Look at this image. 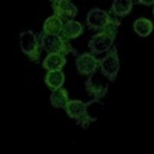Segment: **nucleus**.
Returning <instances> with one entry per match:
<instances>
[{
	"instance_id": "nucleus-1",
	"label": "nucleus",
	"mask_w": 154,
	"mask_h": 154,
	"mask_svg": "<svg viewBox=\"0 0 154 154\" xmlns=\"http://www.w3.org/2000/svg\"><path fill=\"white\" fill-rule=\"evenodd\" d=\"M119 26H120V20L117 17H112L103 29L97 31L91 37V40L88 43L89 53H93L94 56L109 53L114 48V40H116V35H117Z\"/></svg>"
},
{
	"instance_id": "nucleus-2",
	"label": "nucleus",
	"mask_w": 154,
	"mask_h": 154,
	"mask_svg": "<svg viewBox=\"0 0 154 154\" xmlns=\"http://www.w3.org/2000/svg\"><path fill=\"white\" fill-rule=\"evenodd\" d=\"M40 43H42V49L45 51V53H48V54L59 53V54L68 56L69 53H72V54L75 53L74 48L69 45V42L62 34H45L42 31Z\"/></svg>"
},
{
	"instance_id": "nucleus-3",
	"label": "nucleus",
	"mask_w": 154,
	"mask_h": 154,
	"mask_svg": "<svg viewBox=\"0 0 154 154\" xmlns=\"http://www.w3.org/2000/svg\"><path fill=\"white\" fill-rule=\"evenodd\" d=\"M19 43L23 54H26L32 62H40V54H42V43H40V35H37L34 31L26 29L22 31L19 35Z\"/></svg>"
},
{
	"instance_id": "nucleus-4",
	"label": "nucleus",
	"mask_w": 154,
	"mask_h": 154,
	"mask_svg": "<svg viewBox=\"0 0 154 154\" xmlns=\"http://www.w3.org/2000/svg\"><path fill=\"white\" fill-rule=\"evenodd\" d=\"M100 71L103 74V77H106L109 82H114L117 79V74L120 71V62H119V54L116 48H112L109 53H106L105 57L100 60Z\"/></svg>"
},
{
	"instance_id": "nucleus-5",
	"label": "nucleus",
	"mask_w": 154,
	"mask_h": 154,
	"mask_svg": "<svg viewBox=\"0 0 154 154\" xmlns=\"http://www.w3.org/2000/svg\"><path fill=\"white\" fill-rule=\"evenodd\" d=\"M111 19H112V16L109 14V12H106L105 9L93 8L86 14V25L91 31H102L109 23Z\"/></svg>"
},
{
	"instance_id": "nucleus-6",
	"label": "nucleus",
	"mask_w": 154,
	"mask_h": 154,
	"mask_svg": "<svg viewBox=\"0 0 154 154\" xmlns=\"http://www.w3.org/2000/svg\"><path fill=\"white\" fill-rule=\"evenodd\" d=\"M75 68H77V71H79L80 74L88 77V75L97 72V69L100 68V60L93 53H85V54L77 56V59H75Z\"/></svg>"
},
{
	"instance_id": "nucleus-7",
	"label": "nucleus",
	"mask_w": 154,
	"mask_h": 154,
	"mask_svg": "<svg viewBox=\"0 0 154 154\" xmlns=\"http://www.w3.org/2000/svg\"><path fill=\"white\" fill-rule=\"evenodd\" d=\"M65 111L68 117L75 120L82 128H88V120H86V103L80 100H69L68 105L65 106Z\"/></svg>"
},
{
	"instance_id": "nucleus-8",
	"label": "nucleus",
	"mask_w": 154,
	"mask_h": 154,
	"mask_svg": "<svg viewBox=\"0 0 154 154\" xmlns=\"http://www.w3.org/2000/svg\"><path fill=\"white\" fill-rule=\"evenodd\" d=\"M53 11L57 17H60L63 22L66 20H72L77 16V6L71 2V0H65V2H60V3H54L53 5Z\"/></svg>"
},
{
	"instance_id": "nucleus-9",
	"label": "nucleus",
	"mask_w": 154,
	"mask_h": 154,
	"mask_svg": "<svg viewBox=\"0 0 154 154\" xmlns=\"http://www.w3.org/2000/svg\"><path fill=\"white\" fill-rule=\"evenodd\" d=\"M85 86H86V91L91 94L94 99H103L106 96V93H108V86L96 79V72L86 77Z\"/></svg>"
},
{
	"instance_id": "nucleus-10",
	"label": "nucleus",
	"mask_w": 154,
	"mask_h": 154,
	"mask_svg": "<svg viewBox=\"0 0 154 154\" xmlns=\"http://www.w3.org/2000/svg\"><path fill=\"white\" fill-rule=\"evenodd\" d=\"M66 65V56L59 53H51L43 60V68L46 71H60Z\"/></svg>"
},
{
	"instance_id": "nucleus-11",
	"label": "nucleus",
	"mask_w": 154,
	"mask_h": 154,
	"mask_svg": "<svg viewBox=\"0 0 154 154\" xmlns=\"http://www.w3.org/2000/svg\"><path fill=\"white\" fill-rule=\"evenodd\" d=\"M134 2L136 0H114L112 5H111V14L112 17H117V19H122L125 16H128L131 12L133 6H134Z\"/></svg>"
},
{
	"instance_id": "nucleus-12",
	"label": "nucleus",
	"mask_w": 154,
	"mask_h": 154,
	"mask_svg": "<svg viewBox=\"0 0 154 154\" xmlns=\"http://www.w3.org/2000/svg\"><path fill=\"white\" fill-rule=\"evenodd\" d=\"M85 31V26L80 23V22H75L74 19L72 20H66L65 22V26H63V31H62V35L66 38V40H72V38H77L80 37Z\"/></svg>"
},
{
	"instance_id": "nucleus-13",
	"label": "nucleus",
	"mask_w": 154,
	"mask_h": 154,
	"mask_svg": "<svg viewBox=\"0 0 154 154\" xmlns=\"http://www.w3.org/2000/svg\"><path fill=\"white\" fill-rule=\"evenodd\" d=\"M63 26H65V22L54 14V16H51V17H48L45 20V23H43V32L45 34H62Z\"/></svg>"
},
{
	"instance_id": "nucleus-14",
	"label": "nucleus",
	"mask_w": 154,
	"mask_h": 154,
	"mask_svg": "<svg viewBox=\"0 0 154 154\" xmlns=\"http://www.w3.org/2000/svg\"><path fill=\"white\" fill-rule=\"evenodd\" d=\"M105 106H103V103L100 102V99H91L86 103V120H88V125H91L93 122H96L97 120V117H99V114H100V111L103 109Z\"/></svg>"
},
{
	"instance_id": "nucleus-15",
	"label": "nucleus",
	"mask_w": 154,
	"mask_h": 154,
	"mask_svg": "<svg viewBox=\"0 0 154 154\" xmlns=\"http://www.w3.org/2000/svg\"><path fill=\"white\" fill-rule=\"evenodd\" d=\"M65 83V74L60 71H48V74L45 75V85L51 89V91H54V89L63 86Z\"/></svg>"
},
{
	"instance_id": "nucleus-16",
	"label": "nucleus",
	"mask_w": 154,
	"mask_h": 154,
	"mask_svg": "<svg viewBox=\"0 0 154 154\" xmlns=\"http://www.w3.org/2000/svg\"><path fill=\"white\" fill-rule=\"evenodd\" d=\"M49 100H51V105H53L54 108H65L68 105V102H69L66 89L62 88V86L57 88V89H54V91L51 93Z\"/></svg>"
},
{
	"instance_id": "nucleus-17",
	"label": "nucleus",
	"mask_w": 154,
	"mask_h": 154,
	"mask_svg": "<svg viewBox=\"0 0 154 154\" xmlns=\"http://www.w3.org/2000/svg\"><path fill=\"white\" fill-rule=\"evenodd\" d=\"M133 28H134V32H136L137 35H140V37H148V35L152 32V29H154V25H152L151 20L142 17V19H137V20L134 22Z\"/></svg>"
},
{
	"instance_id": "nucleus-18",
	"label": "nucleus",
	"mask_w": 154,
	"mask_h": 154,
	"mask_svg": "<svg viewBox=\"0 0 154 154\" xmlns=\"http://www.w3.org/2000/svg\"><path fill=\"white\" fill-rule=\"evenodd\" d=\"M137 3H140V5H145V6H151V5H154V0H136Z\"/></svg>"
},
{
	"instance_id": "nucleus-19",
	"label": "nucleus",
	"mask_w": 154,
	"mask_h": 154,
	"mask_svg": "<svg viewBox=\"0 0 154 154\" xmlns=\"http://www.w3.org/2000/svg\"><path fill=\"white\" fill-rule=\"evenodd\" d=\"M51 5H54V3H60V2H65V0H49Z\"/></svg>"
},
{
	"instance_id": "nucleus-20",
	"label": "nucleus",
	"mask_w": 154,
	"mask_h": 154,
	"mask_svg": "<svg viewBox=\"0 0 154 154\" xmlns=\"http://www.w3.org/2000/svg\"><path fill=\"white\" fill-rule=\"evenodd\" d=\"M152 14H154V11H152Z\"/></svg>"
}]
</instances>
